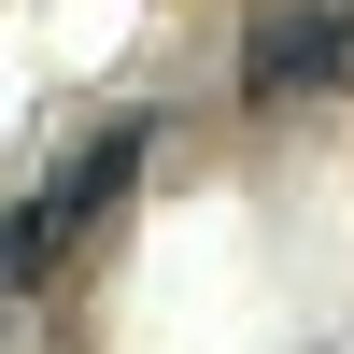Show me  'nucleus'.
I'll use <instances>...</instances> for the list:
<instances>
[{"instance_id":"1","label":"nucleus","mask_w":354,"mask_h":354,"mask_svg":"<svg viewBox=\"0 0 354 354\" xmlns=\"http://www.w3.org/2000/svg\"><path fill=\"white\" fill-rule=\"evenodd\" d=\"M128 185H142V113H113V128H85L71 156L43 170V198H28V213H15V283H28V298H43V283H57V255H71L85 227H100L113 198H128Z\"/></svg>"},{"instance_id":"2","label":"nucleus","mask_w":354,"mask_h":354,"mask_svg":"<svg viewBox=\"0 0 354 354\" xmlns=\"http://www.w3.org/2000/svg\"><path fill=\"white\" fill-rule=\"evenodd\" d=\"M241 85L255 100H326V85H354V15L340 0H270L241 28Z\"/></svg>"}]
</instances>
